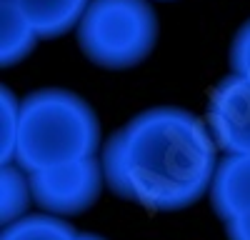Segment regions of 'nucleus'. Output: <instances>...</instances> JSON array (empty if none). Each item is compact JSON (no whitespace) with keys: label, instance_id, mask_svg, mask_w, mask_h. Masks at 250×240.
Segmentation results:
<instances>
[{"label":"nucleus","instance_id":"nucleus-1","mask_svg":"<svg viewBox=\"0 0 250 240\" xmlns=\"http://www.w3.org/2000/svg\"><path fill=\"white\" fill-rule=\"evenodd\" d=\"M100 163L118 198L150 210H180L210 190L220 160L198 115L150 108L110 135Z\"/></svg>","mask_w":250,"mask_h":240},{"label":"nucleus","instance_id":"nucleus-2","mask_svg":"<svg viewBox=\"0 0 250 240\" xmlns=\"http://www.w3.org/2000/svg\"><path fill=\"white\" fill-rule=\"evenodd\" d=\"M100 123L80 95L45 88L20 103V133L15 163L28 175L95 158Z\"/></svg>","mask_w":250,"mask_h":240},{"label":"nucleus","instance_id":"nucleus-3","mask_svg":"<svg viewBox=\"0 0 250 240\" xmlns=\"http://www.w3.org/2000/svg\"><path fill=\"white\" fill-rule=\"evenodd\" d=\"M158 18L148 0H90L78 23V45L90 63L123 70L155 48Z\"/></svg>","mask_w":250,"mask_h":240},{"label":"nucleus","instance_id":"nucleus-4","mask_svg":"<svg viewBox=\"0 0 250 240\" xmlns=\"http://www.w3.org/2000/svg\"><path fill=\"white\" fill-rule=\"evenodd\" d=\"M103 163L98 158L30 173L33 203L48 215H75L88 210L103 190Z\"/></svg>","mask_w":250,"mask_h":240},{"label":"nucleus","instance_id":"nucleus-5","mask_svg":"<svg viewBox=\"0 0 250 240\" xmlns=\"http://www.w3.org/2000/svg\"><path fill=\"white\" fill-rule=\"evenodd\" d=\"M208 130L225 155H250V80L230 73L208 100Z\"/></svg>","mask_w":250,"mask_h":240},{"label":"nucleus","instance_id":"nucleus-6","mask_svg":"<svg viewBox=\"0 0 250 240\" xmlns=\"http://www.w3.org/2000/svg\"><path fill=\"white\" fill-rule=\"evenodd\" d=\"M210 205L223 223L250 213V155H225L218 163Z\"/></svg>","mask_w":250,"mask_h":240},{"label":"nucleus","instance_id":"nucleus-7","mask_svg":"<svg viewBox=\"0 0 250 240\" xmlns=\"http://www.w3.org/2000/svg\"><path fill=\"white\" fill-rule=\"evenodd\" d=\"M15 5L35 28L38 38H60L78 28L90 0H18Z\"/></svg>","mask_w":250,"mask_h":240},{"label":"nucleus","instance_id":"nucleus-8","mask_svg":"<svg viewBox=\"0 0 250 240\" xmlns=\"http://www.w3.org/2000/svg\"><path fill=\"white\" fill-rule=\"evenodd\" d=\"M38 43V33L28 23V18L20 13L18 5L0 8V63L5 68L20 63L33 53Z\"/></svg>","mask_w":250,"mask_h":240},{"label":"nucleus","instance_id":"nucleus-9","mask_svg":"<svg viewBox=\"0 0 250 240\" xmlns=\"http://www.w3.org/2000/svg\"><path fill=\"white\" fill-rule=\"evenodd\" d=\"M30 200V175L23 168L3 165V170H0V220H3V225L25 218Z\"/></svg>","mask_w":250,"mask_h":240},{"label":"nucleus","instance_id":"nucleus-10","mask_svg":"<svg viewBox=\"0 0 250 240\" xmlns=\"http://www.w3.org/2000/svg\"><path fill=\"white\" fill-rule=\"evenodd\" d=\"M80 233L55 215H25L3 228L0 240H78Z\"/></svg>","mask_w":250,"mask_h":240},{"label":"nucleus","instance_id":"nucleus-11","mask_svg":"<svg viewBox=\"0 0 250 240\" xmlns=\"http://www.w3.org/2000/svg\"><path fill=\"white\" fill-rule=\"evenodd\" d=\"M0 95V163L13 165L20 133V103L8 85H3Z\"/></svg>","mask_w":250,"mask_h":240},{"label":"nucleus","instance_id":"nucleus-12","mask_svg":"<svg viewBox=\"0 0 250 240\" xmlns=\"http://www.w3.org/2000/svg\"><path fill=\"white\" fill-rule=\"evenodd\" d=\"M230 68L233 73L250 80V20L238 30L230 48Z\"/></svg>","mask_w":250,"mask_h":240},{"label":"nucleus","instance_id":"nucleus-13","mask_svg":"<svg viewBox=\"0 0 250 240\" xmlns=\"http://www.w3.org/2000/svg\"><path fill=\"white\" fill-rule=\"evenodd\" d=\"M225 233H228V240H250V213L225 223Z\"/></svg>","mask_w":250,"mask_h":240},{"label":"nucleus","instance_id":"nucleus-14","mask_svg":"<svg viewBox=\"0 0 250 240\" xmlns=\"http://www.w3.org/2000/svg\"><path fill=\"white\" fill-rule=\"evenodd\" d=\"M78 240H103V238L100 235H90V233H80Z\"/></svg>","mask_w":250,"mask_h":240},{"label":"nucleus","instance_id":"nucleus-15","mask_svg":"<svg viewBox=\"0 0 250 240\" xmlns=\"http://www.w3.org/2000/svg\"><path fill=\"white\" fill-rule=\"evenodd\" d=\"M18 0H3V5H15Z\"/></svg>","mask_w":250,"mask_h":240}]
</instances>
